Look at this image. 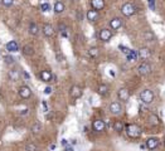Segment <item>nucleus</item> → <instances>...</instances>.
<instances>
[{"mask_svg": "<svg viewBox=\"0 0 165 151\" xmlns=\"http://www.w3.org/2000/svg\"><path fill=\"white\" fill-rule=\"evenodd\" d=\"M64 151H73V149H72V147H67Z\"/></svg>", "mask_w": 165, "mask_h": 151, "instance_id": "nucleus-37", "label": "nucleus"}, {"mask_svg": "<svg viewBox=\"0 0 165 151\" xmlns=\"http://www.w3.org/2000/svg\"><path fill=\"white\" fill-rule=\"evenodd\" d=\"M141 132L142 131H141L140 126H138L136 124H129L127 126H126V134H127V136L131 137V138L140 137Z\"/></svg>", "mask_w": 165, "mask_h": 151, "instance_id": "nucleus-1", "label": "nucleus"}, {"mask_svg": "<svg viewBox=\"0 0 165 151\" xmlns=\"http://www.w3.org/2000/svg\"><path fill=\"white\" fill-rule=\"evenodd\" d=\"M42 105H43V108H44V111H48V107H47V103H46V102H43Z\"/></svg>", "mask_w": 165, "mask_h": 151, "instance_id": "nucleus-34", "label": "nucleus"}, {"mask_svg": "<svg viewBox=\"0 0 165 151\" xmlns=\"http://www.w3.org/2000/svg\"><path fill=\"white\" fill-rule=\"evenodd\" d=\"M113 130L116 132H121L123 130V124L121 121H116L115 124H113Z\"/></svg>", "mask_w": 165, "mask_h": 151, "instance_id": "nucleus-27", "label": "nucleus"}, {"mask_svg": "<svg viewBox=\"0 0 165 151\" xmlns=\"http://www.w3.org/2000/svg\"><path fill=\"white\" fill-rule=\"evenodd\" d=\"M64 11V4L62 1H56L54 3V13L56 14H61Z\"/></svg>", "mask_w": 165, "mask_h": 151, "instance_id": "nucleus-22", "label": "nucleus"}, {"mask_svg": "<svg viewBox=\"0 0 165 151\" xmlns=\"http://www.w3.org/2000/svg\"><path fill=\"white\" fill-rule=\"evenodd\" d=\"M145 145H146L148 150L153 151L155 149H158V146H159V140H158L156 137H150V138H148V140H146Z\"/></svg>", "mask_w": 165, "mask_h": 151, "instance_id": "nucleus-7", "label": "nucleus"}, {"mask_svg": "<svg viewBox=\"0 0 165 151\" xmlns=\"http://www.w3.org/2000/svg\"><path fill=\"white\" fill-rule=\"evenodd\" d=\"M23 74H24L25 80H29V74H28V73H27V72H23Z\"/></svg>", "mask_w": 165, "mask_h": 151, "instance_id": "nucleus-35", "label": "nucleus"}, {"mask_svg": "<svg viewBox=\"0 0 165 151\" xmlns=\"http://www.w3.org/2000/svg\"><path fill=\"white\" fill-rule=\"evenodd\" d=\"M42 30H43V34H44V35L48 37V38L54 35V29H53V27H52L50 24H44L43 28H42Z\"/></svg>", "mask_w": 165, "mask_h": 151, "instance_id": "nucleus-15", "label": "nucleus"}, {"mask_svg": "<svg viewBox=\"0 0 165 151\" xmlns=\"http://www.w3.org/2000/svg\"><path fill=\"white\" fill-rule=\"evenodd\" d=\"M117 97H119L120 101H123V102H127L130 98V91L127 88H120L119 92H117Z\"/></svg>", "mask_w": 165, "mask_h": 151, "instance_id": "nucleus-6", "label": "nucleus"}, {"mask_svg": "<svg viewBox=\"0 0 165 151\" xmlns=\"http://www.w3.org/2000/svg\"><path fill=\"white\" fill-rule=\"evenodd\" d=\"M71 1H76V0H71Z\"/></svg>", "mask_w": 165, "mask_h": 151, "instance_id": "nucleus-40", "label": "nucleus"}, {"mask_svg": "<svg viewBox=\"0 0 165 151\" xmlns=\"http://www.w3.org/2000/svg\"><path fill=\"white\" fill-rule=\"evenodd\" d=\"M110 112L112 113V115H120V113L122 112V106L120 102H117V101H115V102H112L110 105Z\"/></svg>", "mask_w": 165, "mask_h": 151, "instance_id": "nucleus-9", "label": "nucleus"}, {"mask_svg": "<svg viewBox=\"0 0 165 151\" xmlns=\"http://www.w3.org/2000/svg\"><path fill=\"white\" fill-rule=\"evenodd\" d=\"M40 9H42V11H49V9H50V5L48 4V3H43L42 5H40Z\"/></svg>", "mask_w": 165, "mask_h": 151, "instance_id": "nucleus-32", "label": "nucleus"}, {"mask_svg": "<svg viewBox=\"0 0 165 151\" xmlns=\"http://www.w3.org/2000/svg\"><path fill=\"white\" fill-rule=\"evenodd\" d=\"M87 19L90 21H96L98 19V11L93 10V9H91V10L87 11Z\"/></svg>", "mask_w": 165, "mask_h": 151, "instance_id": "nucleus-19", "label": "nucleus"}, {"mask_svg": "<svg viewBox=\"0 0 165 151\" xmlns=\"http://www.w3.org/2000/svg\"><path fill=\"white\" fill-rule=\"evenodd\" d=\"M56 149V145H50V150H54Z\"/></svg>", "mask_w": 165, "mask_h": 151, "instance_id": "nucleus-38", "label": "nucleus"}, {"mask_svg": "<svg viewBox=\"0 0 165 151\" xmlns=\"http://www.w3.org/2000/svg\"><path fill=\"white\" fill-rule=\"evenodd\" d=\"M0 3L4 6H6V8H10L13 5V3H14V0H0Z\"/></svg>", "mask_w": 165, "mask_h": 151, "instance_id": "nucleus-31", "label": "nucleus"}, {"mask_svg": "<svg viewBox=\"0 0 165 151\" xmlns=\"http://www.w3.org/2000/svg\"><path fill=\"white\" fill-rule=\"evenodd\" d=\"M92 128L96 132H103L105 128H106V124H105V121H102V120H95L92 122Z\"/></svg>", "mask_w": 165, "mask_h": 151, "instance_id": "nucleus-5", "label": "nucleus"}, {"mask_svg": "<svg viewBox=\"0 0 165 151\" xmlns=\"http://www.w3.org/2000/svg\"><path fill=\"white\" fill-rule=\"evenodd\" d=\"M5 47H6V50L10 52V53H15V52H18V50H19V45H18V43L15 42V40H10V42H8Z\"/></svg>", "mask_w": 165, "mask_h": 151, "instance_id": "nucleus-16", "label": "nucleus"}, {"mask_svg": "<svg viewBox=\"0 0 165 151\" xmlns=\"http://www.w3.org/2000/svg\"><path fill=\"white\" fill-rule=\"evenodd\" d=\"M91 6L93 10H102L105 8V0H91Z\"/></svg>", "mask_w": 165, "mask_h": 151, "instance_id": "nucleus-14", "label": "nucleus"}, {"mask_svg": "<svg viewBox=\"0 0 165 151\" xmlns=\"http://www.w3.org/2000/svg\"><path fill=\"white\" fill-rule=\"evenodd\" d=\"M29 33L32 35H38V34H39V28H38V25L36 23L29 24Z\"/></svg>", "mask_w": 165, "mask_h": 151, "instance_id": "nucleus-24", "label": "nucleus"}, {"mask_svg": "<svg viewBox=\"0 0 165 151\" xmlns=\"http://www.w3.org/2000/svg\"><path fill=\"white\" fill-rule=\"evenodd\" d=\"M52 78H53V76L49 71H42V73H40V80L43 82H49Z\"/></svg>", "mask_w": 165, "mask_h": 151, "instance_id": "nucleus-21", "label": "nucleus"}, {"mask_svg": "<svg viewBox=\"0 0 165 151\" xmlns=\"http://www.w3.org/2000/svg\"><path fill=\"white\" fill-rule=\"evenodd\" d=\"M142 37H144V39L146 40V42H154V39H155L154 33H153V31H150V30L144 31V34H142Z\"/></svg>", "mask_w": 165, "mask_h": 151, "instance_id": "nucleus-23", "label": "nucleus"}, {"mask_svg": "<svg viewBox=\"0 0 165 151\" xmlns=\"http://www.w3.org/2000/svg\"><path fill=\"white\" fill-rule=\"evenodd\" d=\"M42 131V124H40V122H34L33 124V126H32V132H33V134H39V132Z\"/></svg>", "mask_w": 165, "mask_h": 151, "instance_id": "nucleus-25", "label": "nucleus"}, {"mask_svg": "<svg viewBox=\"0 0 165 151\" xmlns=\"http://www.w3.org/2000/svg\"><path fill=\"white\" fill-rule=\"evenodd\" d=\"M138 72L140 76H149L151 73V65L148 62H142L138 67Z\"/></svg>", "mask_w": 165, "mask_h": 151, "instance_id": "nucleus-4", "label": "nucleus"}, {"mask_svg": "<svg viewBox=\"0 0 165 151\" xmlns=\"http://www.w3.org/2000/svg\"><path fill=\"white\" fill-rule=\"evenodd\" d=\"M164 145H165V136H164Z\"/></svg>", "mask_w": 165, "mask_h": 151, "instance_id": "nucleus-39", "label": "nucleus"}, {"mask_svg": "<svg viewBox=\"0 0 165 151\" xmlns=\"http://www.w3.org/2000/svg\"><path fill=\"white\" fill-rule=\"evenodd\" d=\"M21 52H23L24 55L27 57H32L34 54V48L30 45V44H25V45L23 47V49H21Z\"/></svg>", "mask_w": 165, "mask_h": 151, "instance_id": "nucleus-17", "label": "nucleus"}, {"mask_svg": "<svg viewBox=\"0 0 165 151\" xmlns=\"http://www.w3.org/2000/svg\"><path fill=\"white\" fill-rule=\"evenodd\" d=\"M149 124H150L151 126H158V125H160V118L158 117L156 115L151 113V115L149 116Z\"/></svg>", "mask_w": 165, "mask_h": 151, "instance_id": "nucleus-20", "label": "nucleus"}, {"mask_svg": "<svg viewBox=\"0 0 165 151\" xmlns=\"http://www.w3.org/2000/svg\"><path fill=\"white\" fill-rule=\"evenodd\" d=\"M97 92H98L100 96H102V97L107 96V94H109V86H107V84H100L98 88H97Z\"/></svg>", "mask_w": 165, "mask_h": 151, "instance_id": "nucleus-18", "label": "nucleus"}, {"mask_svg": "<svg viewBox=\"0 0 165 151\" xmlns=\"http://www.w3.org/2000/svg\"><path fill=\"white\" fill-rule=\"evenodd\" d=\"M52 87H46V88H44V93H46V94H50V93H52Z\"/></svg>", "mask_w": 165, "mask_h": 151, "instance_id": "nucleus-33", "label": "nucleus"}, {"mask_svg": "<svg viewBox=\"0 0 165 151\" xmlns=\"http://www.w3.org/2000/svg\"><path fill=\"white\" fill-rule=\"evenodd\" d=\"M62 145H63V146H66V145H67V140H64V138H63V140H62Z\"/></svg>", "mask_w": 165, "mask_h": 151, "instance_id": "nucleus-36", "label": "nucleus"}, {"mask_svg": "<svg viewBox=\"0 0 165 151\" xmlns=\"http://www.w3.org/2000/svg\"><path fill=\"white\" fill-rule=\"evenodd\" d=\"M25 151H38V147H37L36 144L29 142V144L25 145Z\"/></svg>", "mask_w": 165, "mask_h": 151, "instance_id": "nucleus-28", "label": "nucleus"}, {"mask_svg": "<svg viewBox=\"0 0 165 151\" xmlns=\"http://www.w3.org/2000/svg\"><path fill=\"white\" fill-rule=\"evenodd\" d=\"M9 77L11 78V81H18V78H19V74H18V72L17 71H10L9 72Z\"/></svg>", "mask_w": 165, "mask_h": 151, "instance_id": "nucleus-29", "label": "nucleus"}, {"mask_svg": "<svg viewBox=\"0 0 165 151\" xmlns=\"http://www.w3.org/2000/svg\"><path fill=\"white\" fill-rule=\"evenodd\" d=\"M136 10L138 9L135 8V5L132 4V3H125L122 6H121V13L122 15H125V17H131V15H134Z\"/></svg>", "mask_w": 165, "mask_h": 151, "instance_id": "nucleus-2", "label": "nucleus"}, {"mask_svg": "<svg viewBox=\"0 0 165 151\" xmlns=\"http://www.w3.org/2000/svg\"><path fill=\"white\" fill-rule=\"evenodd\" d=\"M98 54H100V50H98V48H96V47H92V48H90V50H88V55L92 57V58H96Z\"/></svg>", "mask_w": 165, "mask_h": 151, "instance_id": "nucleus-26", "label": "nucleus"}, {"mask_svg": "<svg viewBox=\"0 0 165 151\" xmlns=\"http://www.w3.org/2000/svg\"><path fill=\"white\" fill-rule=\"evenodd\" d=\"M110 27H111V29H113V30H119L120 28L122 27L121 18H113V19H111V20H110Z\"/></svg>", "mask_w": 165, "mask_h": 151, "instance_id": "nucleus-13", "label": "nucleus"}, {"mask_svg": "<svg viewBox=\"0 0 165 151\" xmlns=\"http://www.w3.org/2000/svg\"><path fill=\"white\" fill-rule=\"evenodd\" d=\"M142 61H146L151 57V50L148 48V47H142V48L139 49V54H138Z\"/></svg>", "mask_w": 165, "mask_h": 151, "instance_id": "nucleus-10", "label": "nucleus"}, {"mask_svg": "<svg viewBox=\"0 0 165 151\" xmlns=\"http://www.w3.org/2000/svg\"><path fill=\"white\" fill-rule=\"evenodd\" d=\"M19 96H20L21 98H24V100L29 98V97L32 96V90L28 86H21L20 88H19Z\"/></svg>", "mask_w": 165, "mask_h": 151, "instance_id": "nucleus-11", "label": "nucleus"}, {"mask_svg": "<svg viewBox=\"0 0 165 151\" xmlns=\"http://www.w3.org/2000/svg\"><path fill=\"white\" fill-rule=\"evenodd\" d=\"M4 61H5L6 64H9V65H10V64H14V63H15V59L13 58L11 55H5V57H4Z\"/></svg>", "mask_w": 165, "mask_h": 151, "instance_id": "nucleus-30", "label": "nucleus"}, {"mask_svg": "<svg viewBox=\"0 0 165 151\" xmlns=\"http://www.w3.org/2000/svg\"><path fill=\"white\" fill-rule=\"evenodd\" d=\"M98 37H100V39L102 42H110V39L112 38V31L109 29H101Z\"/></svg>", "mask_w": 165, "mask_h": 151, "instance_id": "nucleus-8", "label": "nucleus"}, {"mask_svg": "<svg viewBox=\"0 0 165 151\" xmlns=\"http://www.w3.org/2000/svg\"><path fill=\"white\" fill-rule=\"evenodd\" d=\"M140 100H141L144 103H146V105L151 103V102L154 101V93H153V91H150V90H144V91H141V93H140Z\"/></svg>", "mask_w": 165, "mask_h": 151, "instance_id": "nucleus-3", "label": "nucleus"}, {"mask_svg": "<svg viewBox=\"0 0 165 151\" xmlns=\"http://www.w3.org/2000/svg\"><path fill=\"white\" fill-rule=\"evenodd\" d=\"M69 94H71V97H72V98H74V100L80 98V97L82 96L81 87L80 86H72L71 90H69Z\"/></svg>", "mask_w": 165, "mask_h": 151, "instance_id": "nucleus-12", "label": "nucleus"}]
</instances>
